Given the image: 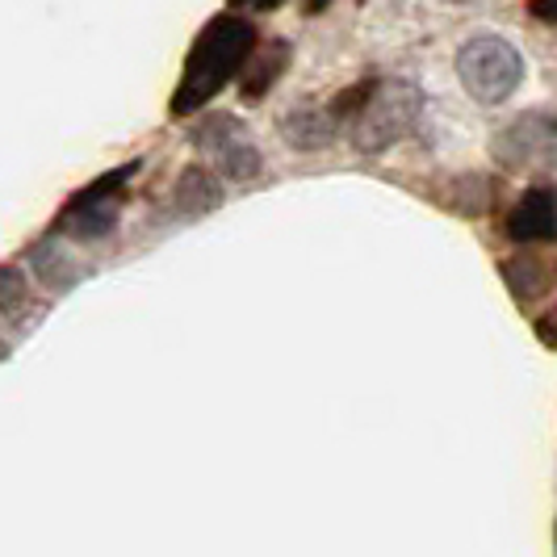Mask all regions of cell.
<instances>
[{
    "mask_svg": "<svg viewBox=\"0 0 557 557\" xmlns=\"http://www.w3.org/2000/svg\"><path fill=\"white\" fill-rule=\"evenodd\" d=\"M251 55H256V29H251V22L235 17V13L214 17L210 26L197 34L194 51L185 59L181 84L172 92V113L185 117V113L206 110L231 84V76H239V67H248Z\"/></svg>",
    "mask_w": 557,
    "mask_h": 557,
    "instance_id": "1",
    "label": "cell"
},
{
    "mask_svg": "<svg viewBox=\"0 0 557 557\" xmlns=\"http://www.w3.org/2000/svg\"><path fill=\"white\" fill-rule=\"evenodd\" d=\"M457 76L478 106H499L524 81V59L499 34H478L457 55Z\"/></svg>",
    "mask_w": 557,
    "mask_h": 557,
    "instance_id": "2",
    "label": "cell"
},
{
    "mask_svg": "<svg viewBox=\"0 0 557 557\" xmlns=\"http://www.w3.org/2000/svg\"><path fill=\"white\" fill-rule=\"evenodd\" d=\"M131 172H139V164L113 168L101 181H92L88 189L72 197L63 206V214L55 219L59 235H72V239H106L117 214H122V201H126V185H131Z\"/></svg>",
    "mask_w": 557,
    "mask_h": 557,
    "instance_id": "3",
    "label": "cell"
},
{
    "mask_svg": "<svg viewBox=\"0 0 557 557\" xmlns=\"http://www.w3.org/2000/svg\"><path fill=\"white\" fill-rule=\"evenodd\" d=\"M194 143L210 156V164L219 168L226 181H256L260 176V147L235 113H210L206 122H197Z\"/></svg>",
    "mask_w": 557,
    "mask_h": 557,
    "instance_id": "4",
    "label": "cell"
},
{
    "mask_svg": "<svg viewBox=\"0 0 557 557\" xmlns=\"http://www.w3.org/2000/svg\"><path fill=\"white\" fill-rule=\"evenodd\" d=\"M416 110H419L416 88H407V84H377L373 101L352 122V143L361 151H386L391 143H398L411 131Z\"/></svg>",
    "mask_w": 557,
    "mask_h": 557,
    "instance_id": "5",
    "label": "cell"
},
{
    "mask_svg": "<svg viewBox=\"0 0 557 557\" xmlns=\"http://www.w3.org/2000/svg\"><path fill=\"white\" fill-rule=\"evenodd\" d=\"M499 160L511 168L554 164L557 160V117H549V113H532V117H520L516 126H507V131L499 135Z\"/></svg>",
    "mask_w": 557,
    "mask_h": 557,
    "instance_id": "6",
    "label": "cell"
},
{
    "mask_svg": "<svg viewBox=\"0 0 557 557\" xmlns=\"http://www.w3.org/2000/svg\"><path fill=\"white\" fill-rule=\"evenodd\" d=\"M219 206H223V185H219V176L206 164L181 168V176H176V185H172V197H168V210H172L176 219H201V214H210V210H219Z\"/></svg>",
    "mask_w": 557,
    "mask_h": 557,
    "instance_id": "7",
    "label": "cell"
},
{
    "mask_svg": "<svg viewBox=\"0 0 557 557\" xmlns=\"http://www.w3.org/2000/svg\"><path fill=\"white\" fill-rule=\"evenodd\" d=\"M507 235L516 244H541L557 235V194L554 189H529L516 201L511 219H507Z\"/></svg>",
    "mask_w": 557,
    "mask_h": 557,
    "instance_id": "8",
    "label": "cell"
},
{
    "mask_svg": "<svg viewBox=\"0 0 557 557\" xmlns=\"http://www.w3.org/2000/svg\"><path fill=\"white\" fill-rule=\"evenodd\" d=\"M285 63H289V42H285V38H273V42L256 47V55H251L248 67H244L239 92H244L248 101H260V97H264V92H269V88L281 81Z\"/></svg>",
    "mask_w": 557,
    "mask_h": 557,
    "instance_id": "9",
    "label": "cell"
},
{
    "mask_svg": "<svg viewBox=\"0 0 557 557\" xmlns=\"http://www.w3.org/2000/svg\"><path fill=\"white\" fill-rule=\"evenodd\" d=\"M29 260H34L42 285H51V289H67V285H76V277H81V269L67 260V251L59 248L55 239H38L34 251H29Z\"/></svg>",
    "mask_w": 557,
    "mask_h": 557,
    "instance_id": "10",
    "label": "cell"
},
{
    "mask_svg": "<svg viewBox=\"0 0 557 557\" xmlns=\"http://www.w3.org/2000/svg\"><path fill=\"white\" fill-rule=\"evenodd\" d=\"M29 307V277L13 264H0V314H22Z\"/></svg>",
    "mask_w": 557,
    "mask_h": 557,
    "instance_id": "11",
    "label": "cell"
},
{
    "mask_svg": "<svg viewBox=\"0 0 557 557\" xmlns=\"http://www.w3.org/2000/svg\"><path fill=\"white\" fill-rule=\"evenodd\" d=\"M529 9L541 22H557V0H529Z\"/></svg>",
    "mask_w": 557,
    "mask_h": 557,
    "instance_id": "12",
    "label": "cell"
},
{
    "mask_svg": "<svg viewBox=\"0 0 557 557\" xmlns=\"http://www.w3.org/2000/svg\"><path fill=\"white\" fill-rule=\"evenodd\" d=\"M235 9H277V4H285V0H231Z\"/></svg>",
    "mask_w": 557,
    "mask_h": 557,
    "instance_id": "13",
    "label": "cell"
},
{
    "mask_svg": "<svg viewBox=\"0 0 557 557\" xmlns=\"http://www.w3.org/2000/svg\"><path fill=\"white\" fill-rule=\"evenodd\" d=\"M307 9L310 13H323V9H327V0H307Z\"/></svg>",
    "mask_w": 557,
    "mask_h": 557,
    "instance_id": "14",
    "label": "cell"
},
{
    "mask_svg": "<svg viewBox=\"0 0 557 557\" xmlns=\"http://www.w3.org/2000/svg\"><path fill=\"white\" fill-rule=\"evenodd\" d=\"M4 352H9V348H4V339H0V357H4Z\"/></svg>",
    "mask_w": 557,
    "mask_h": 557,
    "instance_id": "15",
    "label": "cell"
}]
</instances>
